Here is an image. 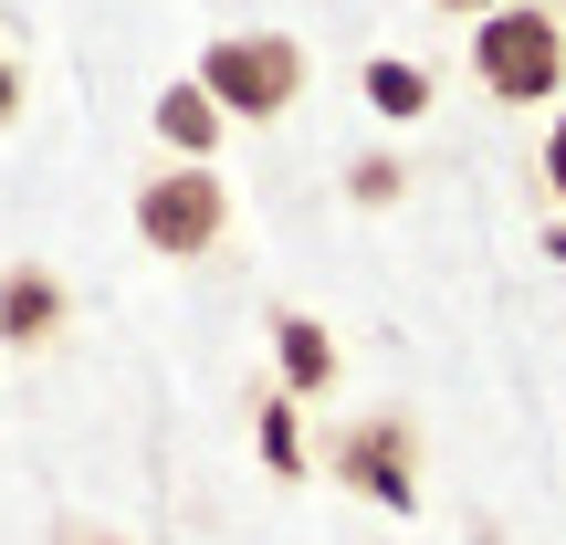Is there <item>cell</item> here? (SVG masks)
<instances>
[{
  "label": "cell",
  "mask_w": 566,
  "mask_h": 545,
  "mask_svg": "<svg viewBox=\"0 0 566 545\" xmlns=\"http://www.w3.org/2000/svg\"><path fill=\"white\" fill-rule=\"evenodd\" d=\"M472 74L493 105H546L566 84V21L546 0H504V11L472 21Z\"/></svg>",
  "instance_id": "obj_1"
},
{
  "label": "cell",
  "mask_w": 566,
  "mask_h": 545,
  "mask_svg": "<svg viewBox=\"0 0 566 545\" xmlns=\"http://www.w3.org/2000/svg\"><path fill=\"white\" fill-rule=\"evenodd\" d=\"M231 231V189L210 158H168L158 179H137V242L168 252V263H200V252H221Z\"/></svg>",
  "instance_id": "obj_2"
},
{
  "label": "cell",
  "mask_w": 566,
  "mask_h": 545,
  "mask_svg": "<svg viewBox=\"0 0 566 545\" xmlns=\"http://www.w3.org/2000/svg\"><path fill=\"white\" fill-rule=\"evenodd\" d=\"M200 84L221 95L231 126H273L283 105L304 95V42L294 32H221L200 53Z\"/></svg>",
  "instance_id": "obj_3"
},
{
  "label": "cell",
  "mask_w": 566,
  "mask_h": 545,
  "mask_svg": "<svg viewBox=\"0 0 566 545\" xmlns=\"http://www.w3.org/2000/svg\"><path fill=\"white\" fill-rule=\"evenodd\" d=\"M325 472H336L346 493H367L378 514H420V430H409V409L346 420L336 441H325Z\"/></svg>",
  "instance_id": "obj_4"
},
{
  "label": "cell",
  "mask_w": 566,
  "mask_h": 545,
  "mask_svg": "<svg viewBox=\"0 0 566 545\" xmlns=\"http://www.w3.org/2000/svg\"><path fill=\"white\" fill-rule=\"evenodd\" d=\"M63 315H74L63 273H42V263H11V273H0V346H53Z\"/></svg>",
  "instance_id": "obj_5"
},
{
  "label": "cell",
  "mask_w": 566,
  "mask_h": 545,
  "mask_svg": "<svg viewBox=\"0 0 566 545\" xmlns=\"http://www.w3.org/2000/svg\"><path fill=\"white\" fill-rule=\"evenodd\" d=\"M147 126H158V147H168V158H210L231 116H221V95H210L200 74H179V84H168L158 105H147Z\"/></svg>",
  "instance_id": "obj_6"
},
{
  "label": "cell",
  "mask_w": 566,
  "mask_h": 545,
  "mask_svg": "<svg viewBox=\"0 0 566 545\" xmlns=\"http://www.w3.org/2000/svg\"><path fill=\"white\" fill-rule=\"evenodd\" d=\"M273 367H283L294 399H325V388H336V336H325L315 315H273Z\"/></svg>",
  "instance_id": "obj_7"
},
{
  "label": "cell",
  "mask_w": 566,
  "mask_h": 545,
  "mask_svg": "<svg viewBox=\"0 0 566 545\" xmlns=\"http://www.w3.org/2000/svg\"><path fill=\"white\" fill-rule=\"evenodd\" d=\"M252 441H263V472H273V483H304V472H315V451H304V420H294V388H273V399L252 409Z\"/></svg>",
  "instance_id": "obj_8"
},
{
  "label": "cell",
  "mask_w": 566,
  "mask_h": 545,
  "mask_svg": "<svg viewBox=\"0 0 566 545\" xmlns=\"http://www.w3.org/2000/svg\"><path fill=\"white\" fill-rule=\"evenodd\" d=\"M367 105H378L388 126H420L430 116V74H420V63H399V53H378V63H367Z\"/></svg>",
  "instance_id": "obj_9"
},
{
  "label": "cell",
  "mask_w": 566,
  "mask_h": 545,
  "mask_svg": "<svg viewBox=\"0 0 566 545\" xmlns=\"http://www.w3.org/2000/svg\"><path fill=\"white\" fill-rule=\"evenodd\" d=\"M399 189H409V168H399V158H357V168H346V200H357V210H388Z\"/></svg>",
  "instance_id": "obj_10"
},
{
  "label": "cell",
  "mask_w": 566,
  "mask_h": 545,
  "mask_svg": "<svg viewBox=\"0 0 566 545\" xmlns=\"http://www.w3.org/2000/svg\"><path fill=\"white\" fill-rule=\"evenodd\" d=\"M535 179H546V200L566 210V116L546 126V147H535Z\"/></svg>",
  "instance_id": "obj_11"
},
{
  "label": "cell",
  "mask_w": 566,
  "mask_h": 545,
  "mask_svg": "<svg viewBox=\"0 0 566 545\" xmlns=\"http://www.w3.org/2000/svg\"><path fill=\"white\" fill-rule=\"evenodd\" d=\"M21 95H32V74H21V63H11V53H0V126H11V116H21Z\"/></svg>",
  "instance_id": "obj_12"
},
{
  "label": "cell",
  "mask_w": 566,
  "mask_h": 545,
  "mask_svg": "<svg viewBox=\"0 0 566 545\" xmlns=\"http://www.w3.org/2000/svg\"><path fill=\"white\" fill-rule=\"evenodd\" d=\"M441 11H462V21H483V11H504V0H441Z\"/></svg>",
  "instance_id": "obj_13"
},
{
  "label": "cell",
  "mask_w": 566,
  "mask_h": 545,
  "mask_svg": "<svg viewBox=\"0 0 566 545\" xmlns=\"http://www.w3.org/2000/svg\"><path fill=\"white\" fill-rule=\"evenodd\" d=\"M63 545H126V535H95V525H74V535H63Z\"/></svg>",
  "instance_id": "obj_14"
},
{
  "label": "cell",
  "mask_w": 566,
  "mask_h": 545,
  "mask_svg": "<svg viewBox=\"0 0 566 545\" xmlns=\"http://www.w3.org/2000/svg\"><path fill=\"white\" fill-rule=\"evenodd\" d=\"M546 252H556V263H566V221H556V231H546Z\"/></svg>",
  "instance_id": "obj_15"
}]
</instances>
